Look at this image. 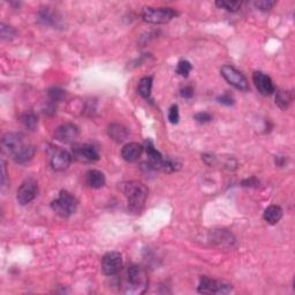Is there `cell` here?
Instances as JSON below:
<instances>
[{"mask_svg":"<svg viewBox=\"0 0 295 295\" xmlns=\"http://www.w3.org/2000/svg\"><path fill=\"white\" fill-rule=\"evenodd\" d=\"M254 5L256 6V8L261 9V11H270L271 8L276 5V1H270V0H260V1H255Z\"/></svg>","mask_w":295,"mask_h":295,"instance_id":"cell-27","label":"cell"},{"mask_svg":"<svg viewBox=\"0 0 295 295\" xmlns=\"http://www.w3.org/2000/svg\"><path fill=\"white\" fill-rule=\"evenodd\" d=\"M0 30H1V38L2 39H12V38H14L16 35V31L12 28V27L6 26V25H4V23L1 25Z\"/></svg>","mask_w":295,"mask_h":295,"instance_id":"cell-26","label":"cell"},{"mask_svg":"<svg viewBox=\"0 0 295 295\" xmlns=\"http://www.w3.org/2000/svg\"><path fill=\"white\" fill-rule=\"evenodd\" d=\"M124 291L127 294H142L148 287L147 272L137 264L129 265L124 280Z\"/></svg>","mask_w":295,"mask_h":295,"instance_id":"cell-1","label":"cell"},{"mask_svg":"<svg viewBox=\"0 0 295 295\" xmlns=\"http://www.w3.org/2000/svg\"><path fill=\"white\" fill-rule=\"evenodd\" d=\"M38 21L45 26H57L59 19L57 13L50 11V8H45L38 13Z\"/></svg>","mask_w":295,"mask_h":295,"instance_id":"cell-19","label":"cell"},{"mask_svg":"<svg viewBox=\"0 0 295 295\" xmlns=\"http://www.w3.org/2000/svg\"><path fill=\"white\" fill-rule=\"evenodd\" d=\"M20 121H21V124L25 126L27 129H29V131H35L38 125L37 115L32 111L25 112V113L21 115V118H20Z\"/></svg>","mask_w":295,"mask_h":295,"instance_id":"cell-21","label":"cell"},{"mask_svg":"<svg viewBox=\"0 0 295 295\" xmlns=\"http://www.w3.org/2000/svg\"><path fill=\"white\" fill-rule=\"evenodd\" d=\"M122 269V257L117 251H111L102 258V271L106 276H114Z\"/></svg>","mask_w":295,"mask_h":295,"instance_id":"cell-9","label":"cell"},{"mask_svg":"<svg viewBox=\"0 0 295 295\" xmlns=\"http://www.w3.org/2000/svg\"><path fill=\"white\" fill-rule=\"evenodd\" d=\"M38 193V185L37 181L35 179H27L22 182V185L20 186L18 189V197L19 203L21 205H26L30 203L31 201L35 200V197L37 196Z\"/></svg>","mask_w":295,"mask_h":295,"instance_id":"cell-7","label":"cell"},{"mask_svg":"<svg viewBox=\"0 0 295 295\" xmlns=\"http://www.w3.org/2000/svg\"><path fill=\"white\" fill-rule=\"evenodd\" d=\"M232 291V286L220 283L209 277H202L198 292L202 294H227Z\"/></svg>","mask_w":295,"mask_h":295,"instance_id":"cell-8","label":"cell"},{"mask_svg":"<svg viewBox=\"0 0 295 295\" xmlns=\"http://www.w3.org/2000/svg\"><path fill=\"white\" fill-rule=\"evenodd\" d=\"M80 135V129L74 124H64L54 131V138L62 143H72Z\"/></svg>","mask_w":295,"mask_h":295,"instance_id":"cell-12","label":"cell"},{"mask_svg":"<svg viewBox=\"0 0 295 295\" xmlns=\"http://www.w3.org/2000/svg\"><path fill=\"white\" fill-rule=\"evenodd\" d=\"M48 96L51 103H58L65 97V91L60 88H52L49 90Z\"/></svg>","mask_w":295,"mask_h":295,"instance_id":"cell-25","label":"cell"},{"mask_svg":"<svg viewBox=\"0 0 295 295\" xmlns=\"http://www.w3.org/2000/svg\"><path fill=\"white\" fill-rule=\"evenodd\" d=\"M35 152H36V149L34 145L26 144L21 150H19L14 156H13V159H14L16 164H21V165L26 164L31 161L32 157L35 156Z\"/></svg>","mask_w":295,"mask_h":295,"instance_id":"cell-17","label":"cell"},{"mask_svg":"<svg viewBox=\"0 0 295 295\" xmlns=\"http://www.w3.org/2000/svg\"><path fill=\"white\" fill-rule=\"evenodd\" d=\"M217 101L220 103V104H224V105H233L234 104V98L233 96H232L231 94H224L219 96V97L217 98Z\"/></svg>","mask_w":295,"mask_h":295,"instance_id":"cell-30","label":"cell"},{"mask_svg":"<svg viewBox=\"0 0 295 295\" xmlns=\"http://www.w3.org/2000/svg\"><path fill=\"white\" fill-rule=\"evenodd\" d=\"M48 154L50 164H51V167L54 171L61 172L67 170L72 163L73 156L68 151L59 147H55V145H50V148L48 149Z\"/></svg>","mask_w":295,"mask_h":295,"instance_id":"cell-5","label":"cell"},{"mask_svg":"<svg viewBox=\"0 0 295 295\" xmlns=\"http://www.w3.org/2000/svg\"><path fill=\"white\" fill-rule=\"evenodd\" d=\"M179 119H180V114H179L178 105H172L168 111V120L171 124H178Z\"/></svg>","mask_w":295,"mask_h":295,"instance_id":"cell-28","label":"cell"},{"mask_svg":"<svg viewBox=\"0 0 295 295\" xmlns=\"http://www.w3.org/2000/svg\"><path fill=\"white\" fill-rule=\"evenodd\" d=\"M291 102H292L291 92L284 91V90H279L277 92L276 103H277V105L281 108V110H286L288 106H290Z\"/></svg>","mask_w":295,"mask_h":295,"instance_id":"cell-22","label":"cell"},{"mask_svg":"<svg viewBox=\"0 0 295 295\" xmlns=\"http://www.w3.org/2000/svg\"><path fill=\"white\" fill-rule=\"evenodd\" d=\"M216 5L220 8H225L230 12H237L238 9H240L241 7V1H226V0H223V1H217Z\"/></svg>","mask_w":295,"mask_h":295,"instance_id":"cell-24","label":"cell"},{"mask_svg":"<svg viewBox=\"0 0 295 295\" xmlns=\"http://www.w3.org/2000/svg\"><path fill=\"white\" fill-rule=\"evenodd\" d=\"M253 81L256 85L257 90L264 96H270L276 91L274 84L269 76L262 72H255L253 75Z\"/></svg>","mask_w":295,"mask_h":295,"instance_id":"cell-13","label":"cell"},{"mask_svg":"<svg viewBox=\"0 0 295 295\" xmlns=\"http://www.w3.org/2000/svg\"><path fill=\"white\" fill-rule=\"evenodd\" d=\"M85 182L89 187L98 189L105 185V175L98 170H90L85 174Z\"/></svg>","mask_w":295,"mask_h":295,"instance_id":"cell-16","label":"cell"},{"mask_svg":"<svg viewBox=\"0 0 295 295\" xmlns=\"http://www.w3.org/2000/svg\"><path fill=\"white\" fill-rule=\"evenodd\" d=\"M178 13L173 8H154L145 7L142 11V18L145 22L155 23V25H164L174 19Z\"/></svg>","mask_w":295,"mask_h":295,"instance_id":"cell-4","label":"cell"},{"mask_svg":"<svg viewBox=\"0 0 295 295\" xmlns=\"http://www.w3.org/2000/svg\"><path fill=\"white\" fill-rule=\"evenodd\" d=\"M107 134L111 137V140L117 142V143H121V142L127 140V137L129 136V131L125 126L120 124H112L107 129Z\"/></svg>","mask_w":295,"mask_h":295,"instance_id":"cell-15","label":"cell"},{"mask_svg":"<svg viewBox=\"0 0 295 295\" xmlns=\"http://www.w3.org/2000/svg\"><path fill=\"white\" fill-rule=\"evenodd\" d=\"M143 149V145L136 143V142L127 143L121 149V157L124 158L126 161H128V163H134V161H136L137 159L141 157Z\"/></svg>","mask_w":295,"mask_h":295,"instance_id":"cell-14","label":"cell"},{"mask_svg":"<svg viewBox=\"0 0 295 295\" xmlns=\"http://www.w3.org/2000/svg\"><path fill=\"white\" fill-rule=\"evenodd\" d=\"M1 171H2V179H1V187H5V182H6V163L5 161H1Z\"/></svg>","mask_w":295,"mask_h":295,"instance_id":"cell-33","label":"cell"},{"mask_svg":"<svg viewBox=\"0 0 295 295\" xmlns=\"http://www.w3.org/2000/svg\"><path fill=\"white\" fill-rule=\"evenodd\" d=\"M79 202L75 196H73L68 191L61 190L59 196L54 201H52L51 208L58 216L62 218H68L73 214H75Z\"/></svg>","mask_w":295,"mask_h":295,"instance_id":"cell-3","label":"cell"},{"mask_svg":"<svg viewBox=\"0 0 295 295\" xmlns=\"http://www.w3.org/2000/svg\"><path fill=\"white\" fill-rule=\"evenodd\" d=\"M73 157L81 163H94L99 159V152L92 144H76L73 148Z\"/></svg>","mask_w":295,"mask_h":295,"instance_id":"cell-10","label":"cell"},{"mask_svg":"<svg viewBox=\"0 0 295 295\" xmlns=\"http://www.w3.org/2000/svg\"><path fill=\"white\" fill-rule=\"evenodd\" d=\"M191 69H193V66L187 60H181L177 66V73L180 76H182V78H187L191 72Z\"/></svg>","mask_w":295,"mask_h":295,"instance_id":"cell-23","label":"cell"},{"mask_svg":"<svg viewBox=\"0 0 295 295\" xmlns=\"http://www.w3.org/2000/svg\"><path fill=\"white\" fill-rule=\"evenodd\" d=\"M264 220L271 225L277 224L283 218V209L278 205H270L264 211Z\"/></svg>","mask_w":295,"mask_h":295,"instance_id":"cell-18","label":"cell"},{"mask_svg":"<svg viewBox=\"0 0 295 295\" xmlns=\"http://www.w3.org/2000/svg\"><path fill=\"white\" fill-rule=\"evenodd\" d=\"M221 76L226 80V81L231 85H233L234 88H237L238 90L241 91H248L249 90V84H248L247 79L242 75V73H240L237 68H234L233 66L225 65L220 69Z\"/></svg>","mask_w":295,"mask_h":295,"instance_id":"cell-6","label":"cell"},{"mask_svg":"<svg viewBox=\"0 0 295 295\" xmlns=\"http://www.w3.org/2000/svg\"><path fill=\"white\" fill-rule=\"evenodd\" d=\"M124 193L128 201V210L133 214H140L148 197V188L137 181L124 185Z\"/></svg>","mask_w":295,"mask_h":295,"instance_id":"cell-2","label":"cell"},{"mask_svg":"<svg viewBox=\"0 0 295 295\" xmlns=\"http://www.w3.org/2000/svg\"><path fill=\"white\" fill-rule=\"evenodd\" d=\"M180 95H181V97H184V98H187V99L191 98V97H193V95H194L193 88H191V87H185L184 89H181Z\"/></svg>","mask_w":295,"mask_h":295,"instance_id":"cell-31","label":"cell"},{"mask_svg":"<svg viewBox=\"0 0 295 295\" xmlns=\"http://www.w3.org/2000/svg\"><path fill=\"white\" fill-rule=\"evenodd\" d=\"M257 185L258 181L256 180V178H250L242 181V186H244V187H256Z\"/></svg>","mask_w":295,"mask_h":295,"instance_id":"cell-32","label":"cell"},{"mask_svg":"<svg viewBox=\"0 0 295 295\" xmlns=\"http://www.w3.org/2000/svg\"><path fill=\"white\" fill-rule=\"evenodd\" d=\"M194 119L198 122H201V124H205V122L211 121L212 115L210 113H208V112H200V113L195 114Z\"/></svg>","mask_w":295,"mask_h":295,"instance_id":"cell-29","label":"cell"},{"mask_svg":"<svg viewBox=\"0 0 295 295\" xmlns=\"http://www.w3.org/2000/svg\"><path fill=\"white\" fill-rule=\"evenodd\" d=\"M25 145L23 136L21 134H18V133H8L1 140V150L6 155L14 156Z\"/></svg>","mask_w":295,"mask_h":295,"instance_id":"cell-11","label":"cell"},{"mask_svg":"<svg viewBox=\"0 0 295 295\" xmlns=\"http://www.w3.org/2000/svg\"><path fill=\"white\" fill-rule=\"evenodd\" d=\"M152 82H154V79L151 76H145V78L141 79L137 87V91L141 95V97H143L144 99H149L151 97Z\"/></svg>","mask_w":295,"mask_h":295,"instance_id":"cell-20","label":"cell"}]
</instances>
